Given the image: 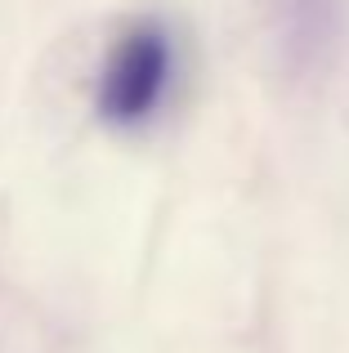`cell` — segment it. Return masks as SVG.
I'll list each match as a JSON object with an SVG mask.
<instances>
[{
    "label": "cell",
    "mask_w": 349,
    "mask_h": 353,
    "mask_svg": "<svg viewBox=\"0 0 349 353\" xmlns=\"http://www.w3.org/2000/svg\"><path fill=\"white\" fill-rule=\"evenodd\" d=\"M174 45L161 23H134L112 45L99 77V117L108 125H143L166 99Z\"/></svg>",
    "instance_id": "1"
}]
</instances>
